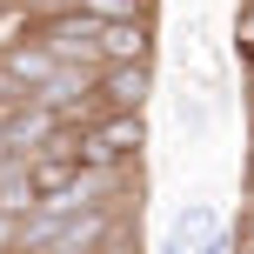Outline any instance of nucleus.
<instances>
[{"label": "nucleus", "instance_id": "obj_1", "mask_svg": "<svg viewBox=\"0 0 254 254\" xmlns=\"http://www.w3.org/2000/svg\"><path fill=\"white\" fill-rule=\"evenodd\" d=\"M154 101V54L147 61H94V107H147Z\"/></svg>", "mask_w": 254, "mask_h": 254}, {"label": "nucleus", "instance_id": "obj_2", "mask_svg": "<svg viewBox=\"0 0 254 254\" xmlns=\"http://www.w3.org/2000/svg\"><path fill=\"white\" fill-rule=\"evenodd\" d=\"M228 228V214H221L214 201H181L174 228L161 234V254H207V241Z\"/></svg>", "mask_w": 254, "mask_h": 254}, {"label": "nucleus", "instance_id": "obj_3", "mask_svg": "<svg viewBox=\"0 0 254 254\" xmlns=\"http://www.w3.org/2000/svg\"><path fill=\"white\" fill-rule=\"evenodd\" d=\"M94 54H101V61H147V54H154V13L94 20Z\"/></svg>", "mask_w": 254, "mask_h": 254}, {"label": "nucleus", "instance_id": "obj_4", "mask_svg": "<svg viewBox=\"0 0 254 254\" xmlns=\"http://www.w3.org/2000/svg\"><path fill=\"white\" fill-rule=\"evenodd\" d=\"M0 67H7V80H13L20 94H34V87H40V80H47L61 61H54V54L40 47L34 34H13V40H0Z\"/></svg>", "mask_w": 254, "mask_h": 254}, {"label": "nucleus", "instance_id": "obj_5", "mask_svg": "<svg viewBox=\"0 0 254 254\" xmlns=\"http://www.w3.org/2000/svg\"><path fill=\"white\" fill-rule=\"evenodd\" d=\"M80 13H94V20H134V13H154L161 0H74Z\"/></svg>", "mask_w": 254, "mask_h": 254}, {"label": "nucleus", "instance_id": "obj_6", "mask_svg": "<svg viewBox=\"0 0 254 254\" xmlns=\"http://www.w3.org/2000/svg\"><path fill=\"white\" fill-rule=\"evenodd\" d=\"M20 248V214H0V254Z\"/></svg>", "mask_w": 254, "mask_h": 254}, {"label": "nucleus", "instance_id": "obj_7", "mask_svg": "<svg viewBox=\"0 0 254 254\" xmlns=\"http://www.w3.org/2000/svg\"><path fill=\"white\" fill-rule=\"evenodd\" d=\"M234 241H241V248H254V201L241 207V228H234Z\"/></svg>", "mask_w": 254, "mask_h": 254}, {"label": "nucleus", "instance_id": "obj_8", "mask_svg": "<svg viewBox=\"0 0 254 254\" xmlns=\"http://www.w3.org/2000/svg\"><path fill=\"white\" fill-rule=\"evenodd\" d=\"M13 101H20V87H13V80H7V67H0V107H13Z\"/></svg>", "mask_w": 254, "mask_h": 254}, {"label": "nucleus", "instance_id": "obj_9", "mask_svg": "<svg viewBox=\"0 0 254 254\" xmlns=\"http://www.w3.org/2000/svg\"><path fill=\"white\" fill-rule=\"evenodd\" d=\"M27 7H74V0H27Z\"/></svg>", "mask_w": 254, "mask_h": 254}, {"label": "nucleus", "instance_id": "obj_10", "mask_svg": "<svg viewBox=\"0 0 254 254\" xmlns=\"http://www.w3.org/2000/svg\"><path fill=\"white\" fill-rule=\"evenodd\" d=\"M248 194H254V154H248Z\"/></svg>", "mask_w": 254, "mask_h": 254}]
</instances>
